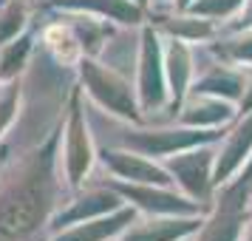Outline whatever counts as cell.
I'll return each instance as SVG.
<instances>
[{
  "label": "cell",
  "mask_w": 252,
  "mask_h": 241,
  "mask_svg": "<svg viewBox=\"0 0 252 241\" xmlns=\"http://www.w3.org/2000/svg\"><path fill=\"white\" fill-rule=\"evenodd\" d=\"M34 221H37V199L29 196V199H20V202L6 213V218H3L0 227L6 230V233H26Z\"/></svg>",
  "instance_id": "6da1fadb"
},
{
  "label": "cell",
  "mask_w": 252,
  "mask_h": 241,
  "mask_svg": "<svg viewBox=\"0 0 252 241\" xmlns=\"http://www.w3.org/2000/svg\"><path fill=\"white\" fill-rule=\"evenodd\" d=\"M46 40H48V46L57 51L60 60H65V63H74V60H77V43L71 40V34L63 29V26L48 29V32H46Z\"/></svg>",
  "instance_id": "7a4b0ae2"
}]
</instances>
